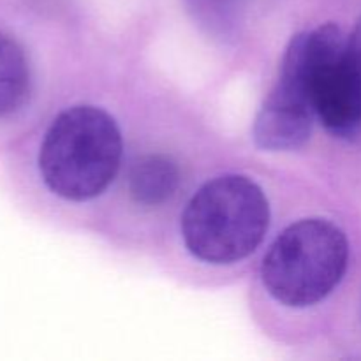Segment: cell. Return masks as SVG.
<instances>
[{
	"label": "cell",
	"mask_w": 361,
	"mask_h": 361,
	"mask_svg": "<svg viewBox=\"0 0 361 361\" xmlns=\"http://www.w3.org/2000/svg\"><path fill=\"white\" fill-rule=\"evenodd\" d=\"M122 150V134L109 113L73 106L60 111L42 136L39 175L46 189L62 200H94L118 173Z\"/></svg>",
	"instance_id": "6da1fadb"
},
{
	"label": "cell",
	"mask_w": 361,
	"mask_h": 361,
	"mask_svg": "<svg viewBox=\"0 0 361 361\" xmlns=\"http://www.w3.org/2000/svg\"><path fill=\"white\" fill-rule=\"evenodd\" d=\"M270 203L263 189L243 175L208 180L187 204L182 236L187 250L210 264L245 259L263 242Z\"/></svg>",
	"instance_id": "7a4b0ae2"
},
{
	"label": "cell",
	"mask_w": 361,
	"mask_h": 361,
	"mask_svg": "<svg viewBox=\"0 0 361 361\" xmlns=\"http://www.w3.org/2000/svg\"><path fill=\"white\" fill-rule=\"evenodd\" d=\"M349 264L345 233L324 219H303L275 238L261 264V281L274 300L291 309L323 302Z\"/></svg>",
	"instance_id": "3957f363"
},
{
	"label": "cell",
	"mask_w": 361,
	"mask_h": 361,
	"mask_svg": "<svg viewBox=\"0 0 361 361\" xmlns=\"http://www.w3.org/2000/svg\"><path fill=\"white\" fill-rule=\"evenodd\" d=\"M314 113L334 136L361 130V18L351 34L324 23L300 34Z\"/></svg>",
	"instance_id": "277c9868"
},
{
	"label": "cell",
	"mask_w": 361,
	"mask_h": 361,
	"mask_svg": "<svg viewBox=\"0 0 361 361\" xmlns=\"http://www.w3.org/2000/svg\"><path fill=\"white\" fill-rule=\"evenodd\" d=\"M314 116L302 39L296 34L286 48L277 83L257 111L252 137L263 150H295L310 137Z\"/></svg>",
	"instance_id": "5b68a950"
},
{
	"label": "cell",
	"mask_w": 361,
	"mask_h": 361,
	"mask_svg": "<svg viewBox=\"0 0 361 361\" xmlns=\"http://www.w3.org/2000/svg\"><path fill=\"white\" fill-rule=\"evenodd\" d=\"M34 71L20 39L0 25V122L14 118L28 104Z\"/></svg>",
	"instance_id": "8992f818"
},
{
	"label": "cell",
	"mask_w": 361,
	"mask_h": 361,
	"mask_svg": "<svg viewBox=\"0 0 361 361\" xmlns=\"http://www.w3.org/2000/svg\"><path fill=\"white\" fill-rule=\"evenodd\" d=\"M129 194L141 207H161L180 187V169L164 154H147L130 164L127 175Z\"/></svg>",
	"instance_id": "52a82bcc"
},
{
	"label": "cell",
	"mask_w": 361,
	"mask_h": 361,
	"mask_svg": "<svg viewBox=\"0 0 361 361\" xmlns=\"http://www.w3.org/2000/svg\"><path fill=\"white\" fill-rule=\"evenodd\" d=\"M190 14L212 37H233L238 28V0H185Z\"/></svg>",
	"instance_id": "ba28073f"
}]
</instances>
